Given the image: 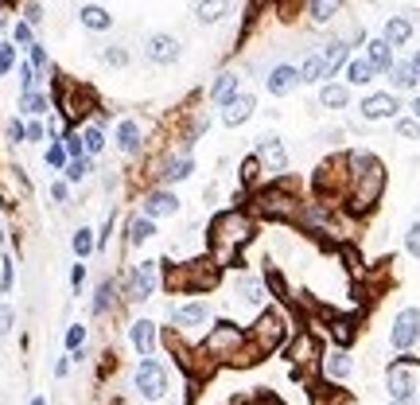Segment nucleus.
<instances>
[{
    "mask_svg": "<svg viewBox=\"0 0 420 405\" xmlns=\"http://www.w3.org/2000/svg\"><path fill=\"white\" fill-rule=\"evenodd\" d=\"M366 59L373 70H393V47L385 40H370L366 43Z\"/></svg>",
    "mask_w": 420,
    "mask_h": 405,
    "instance_id": "nucleus-20",
    "label": "nucleus"
},
{
    "mask_svg": "<svg viewBox=\"0 0 420 405\" xmlns=\"http://www.w3.org/2000/svg\"><path fill=\"white\" fill-rule=\"evenodd\" d=\"M4 133H8L12 144H16V140H28V129H24V121H8V129H4Z\"/></svg>",
    "mask_w": 420,
    "mask_h": 405,
    "instance_id": "nucleus-50",
    "label": "nucleus"
},
{
    "mask_svg": "<svg viewBox=\"0 0 420 405\" xmlns=\"http://www.w3.org/2000/svg\"><path fill=\"white\" fill-rule=\"evenodd\" d=\"M0 242H4V226H0Z\"/></svg>",
    "mask_w": 420,
    "mask_h": 405,
    "instance_id": "nucleus-62",
    "label": "nucleus"
},
{
    "mask_svg": "<svg viewBox=\"0 0 420 405\" xmlns=\"http://www.w3.org/2000/svg\"><path fill=\"white\" fill-rule=\"evenodd\" d=\"M12 67H16V51H12L8 43H4V47H0V74H8Z\"/></svg>",
    "mask_w": 420,
    "mask_h": 405,
    "instance_id": "nucleus-49",
    "label": "nucleus"
},
{
    "mask_svg": "<svg viewBox=\"0 0 420 405\" xmlns=\"http://www.w3.org/2000/svg\"><path fill=\"white\" fill-rule=\"evenodd\" d=\"M249 238H253V222H249V215H242V210H226V215H218L215 222H210V242H215L222 261H230Z\"/></svg>",
    "mask_w": 420,
    "mask_h": 405,
    "instance_id": "nucleus-2",
    "label": "nucleus"
},
{
    "mask_svg": "<svg viewBox=\"0 0 420 405\" xmlns=\"http://www.w3.org/2000/svg\"><path fill=\"white\" fill-rule=\"evenodd\" d=\"M351 164V176H354V195H351V207L354 210H370L381 195V183H385V172L381 164L370 156V152H351L346 156Z\"/></svg>",
    "mask_w": 420,
    "mask_h": 405,
    "instance_id": "nucleus-1",
    "label": "nucleus"
},
{
    "mask_svg": "<svg viewBox=\"0 0 420 405\" xmlns=\"http://www.w3.org/2000/svg\"><path fill=\"white\" fill-rule=\"evenodd\" d=\"M101 59H106L109 67H125V63H128V51L121 47V43H106V51H101Z\"/></svg>",
    "mask_w": 420,
    "mask_h": 405,
    "instance_id": "nucleus-39",
    "label": "nucleus"
},
{
    "mask_svg": "<svg viewBox=\"0 0 420 405\" xmlns=\"http://www.w3.org/2000/svg\"><path fill=\"white\" fill-rule=\"evenodd\" d=\"M420 390V363H409V358H397L389 366V394L393 402H412Z\"/></svg>",
    "mask_w": 420,
    "mask_h": 405,
    "instance_id": "nucleus-5",
    "label": "nucleus"
},
{
    "mask_svg": "<svg viewBox=\"0 0 420 405\" xmlns=\"http://www.w3.org/2000/svg\"><path fill=\"white\" fill-rule=\"evenodd\" d=\"M264 86H269V94L284 98V94H292V90L300 86V70H296V67H288V63H280V67H273V70H269Z\"/></svg>",
    "mask_w": 420,
    "mask_h": 405,
    "instance_id": "nucleus-11",
    "label": "nucleus"
},
{
    "mask_svg": "<svg viewBox=\"0 0 420 405\" xmlns=\"http://www.w3.org/2000/svg\"><path fill=\"white\" fill-rule=\"evenodd\" d=\"M237 86H242V78H237V74H218V78L210 82V101H218V106H230V101L237 98Z\"/></svg>",
    "mask_w": 420,
    "mask_h": 405,
    "instance_id": "nucleus-19",
    "label": "nucleus"
},
{
    "mask_svg": "<svg viewBox=\"0 0 420 405\" xmlns=\"http://www.w3.org/2000/svg\"><path fill=\"white\" fill-rule=\"evenodd\" d=\"M20 106H24V113H31V117L47 113V98H43V94H35V90H31V94H24V98H20Z\"/></svg>",
    "mask_w": 420,
    "mask_h": 405,
    "instance_id": "nucleus-38",
    "label": "nucleus"
},
{
    "mask_svg": "<svg viewBox=\"0 0 420 405\" xmlns=\"http://www.w3.org/2000/svg\"><path fill=\"white\" fill-rule=\"evenodd\" d=\"M257 160H261L273 176H280V172L288 168V152H284V144L276 137H261V140H257Z\"/></svg>",
    "mask_w": 420,
    "mask_h": 405,
    "instance_id": "nucleus-10",
    "label": "nucleus"
},
{
    "mask_svg": "<svg viewBox=\"0 0 420 405\" xmlns=\"http://www.w3.org/2000/svg\"><path fill=\"white\" fill-rule=\"evenodd\" d=\"M82 144H86V156H98V152L106 149V133H101L98 125H90L86 133H82Z\"/></svg>",
    "mask_w": 420,
    "mask_h": 405,
    "instance_id": "nucleus-36",
    "label": "nucleus"
},
{
    "mask_svg": "<svg viewBox=\"0 0 420 405\" xmlns=\"http://www.w3.org/2000/svg\"><path fill=\"white\" fill-rule=\"evenodd\" d=\"M393 405H412V402H393Z\"/></svg>",
    "mask_w": 420,
    "mask_h": 405,
    "instance_id": "nucleus-61",
    "label": "nucleus"
},
{
    "mask_svg": "<svg viewBox=\"0 0 420 405\" xmlns=\"http://www.w3.org/2000/svg\"><path fill=\"white\" fill-rule=\"evenodd\" d=\"M397 98L393 94H370L362 101V117L366 121H385V117H397Z\"/></svg>",
    "mask_w": 420,
    "mask_h": 405,
    "instance_id": "nucleus-14",
    "label": "nucleus"
},
{
    "mask_svg": "<svg viewBox=\"0 0 420 405\" xmlns=\"http://www.w3.org/2000/svg\"><path fill=\"white\" fill-rule=\"evenodd\" d=\"M405 249H409L412 257H420V222H412L409 234H405Z\"/></svg>",
    "mask_w": 420,
    "mask_h": 405,
    "instance_id": "nucleus-44",
    "label": "nucleus"
},
{
    "mask_svg": "<svg viewBox=\"0 0 420 405\" xmlns=\"http://www.w3.org/2000/svg\"><path fill=\"white\" fill-rule=\"evenodd\" d=\"M179 210V199L171 195V191H148L144 195V218H152V222H156V218H167V215H176Z\"/></svg>",
    "mask_w": 420,
    "mask_h": 405,
    "instance_id": "nucleus-12",
    "label": "nucleus"
},
{
    "mask_svg": "<svg viewBox=\"0 0 420 405\" xmlns=\"http://www.w3.org/2000/svg\"><path fill=\"white\" fill-rule=\"evenodd\" d=\"M412 70H417V78H420V51L412 55Z\"/></svg>",
    "mask_w": 420,
    "mask_h": 405,
    "instance_id": "nucleus-58",
    "label": "nucleus"
},
{
    "mask_svg": "<svg viewBox=\"0 0 420 405\" xmlns=\"http://www.w3.org/2000/svg\"><path fill=\"white\" fill-rule=\"evenodd\" d=\"M62 149H67V156H70V160H82V152H86V144H82V137H78V133H70V137H67V144H62Z\"/></svg>",
    "mask_w": 420,
    "mask_h": 405,
    "instance_id": "nucleus-45",
    "label": "nucleus"
},
{
    "mask_svg": "<svg viewBox=\"0 0 420 405\" xmlns=\"http://www.w3.org/2000/svg\"><path fill=\"white\" fill-rule=\"evenodd\" d=\"M20 86H24V94L35 90V67H31V63H24V67H20Z\"/></svg>",
    "mask_w": 420,
    "mask_h": 405,
    "instance_id": "nucleus-48",
    "label": "nucleus"
},
{
    "mask_svg": "<svg viewBox=\"0 0 420 405\" xmlns=\"http://www.w3.org/2000/svg\"><path fill=\"white\" fill-rule=\"evenodd\" d=\"M82 343H86V327H82V324H74V327L67 331V347L74 351V355H78V351H82Z\"/></svg>",
    "mask_w": 420,
    "mask_h": 405,
    "instance_id": "nucleus-42",
    "label": "nucleus"
},
{
    "mask_svg": "<svg viewBox=\"0 0 420 405\" xmlns=\"http://www.w3.org/2000/svg\"><path fill=\"white\" fill-rule=\"evenodd\" d=\"M378 70L370 67V59H354V63H346V78L354 82V86H366V82L373 78Z\"/></svg>",
    "mask_w": 420,
    "mask_h": 405,
    "instance_id": "nucleus-31",
    "label": "nucleus"
},
{
    "mask_svg": "<svg viewBox=\"0 0 420 405\" xmlns=\"http://www.w3.org/2000/svg\"><path fill=\"white\" fill-rule=\"evenodd\" d=\"M133 347H137L140 358H152V347H156V324L152 320H137L133 324Z\"/></svg>",
    "mask_w": 420,
    "mask_h": 405,
    "instance_id": "nucleus-16",
    "label": "nucleus"
},
{
    "mask_svg": "<svg viewBox=\"0 0 420 405\" xmlns=\"http://www.w3.org/2000/svg\"><path fill=\"white\" fill-rule=\"evenodd\" d=\"M346 101H351V94H346V86H323L319 90V106H327V109H342L346 106Z\"/></svg>",
    "mask_w": 420,
    "mask_h": 405,
    "instance_id": "nucleus-30",
    "label": "nucleus"
},
{
    "mask_svg": "<svg viewBox=\"0 0 420 405\" xmlns=\"http://www.w3.org/2000/svg\"><path fill=\"white\" fill-rule=\"evenodd\" d=\"M156 281H160V265H156V261H137L133 273H128V281H125V300H133V304L148 300L152 292H156Z\"/></svg>",
    "mask_w": 420,
    "mask_h": 405,
    "instance_id": "nucleus-6",
    "label": "nucleus"
},
{
    "mask_svg": "<svg viewBox=\"0 0 420 405\" xmlns=\"http://www.w3.org/2000/svg\"><path fill=\"white\" fill-rule=\"evenodd\" d=\"M389 339H393V347H397V351H409V347H417V339H420V308H405V312H397Z\"/></svg>",
    "mask_w": 420,
    "mask_h": 405,
    "instance_id": "nucleus-9",
    "label": "nucleus"
},
{
    "mask_svg": "<svg viewBox=\"0 0 420 405\" xmlns=\"http://www.w3.org/2000/svg\"><path fill=\"white\" fill-rule=\"evenodd\" d=\"M94 246H98V238H94V230H90V226L74 230V254H78V257H90V254H94Z\"/></svg>",
    "mask_w": 420,
    "mask_h": 405,
    "instance_id": "nucleus-33",
    "label": "nucleus"
},
{
    "mask_svg": "<svg viewBox=\"0 0 420 405\" xmlns=\"http://www.w3.org/2000/svg\"><path fill=\"white\" fill-rule=\"evenodd\" d=\"M12 35H16V43L31 47V24H16V31H12Z\"/></svg>",
    "mask_w": 420,
    "mask_h": 405,
    "instance_id": "nucleus-52",
    "label": "nucleus"
},
{
    "mask_svg": "<svg viewBox=\"0 0 420 405\" xmlns=\"http://www.w3.org/2000/svg\"><path fill=\"white\" fill-rule=\"evenodd\" d=\"M191 172H195V160H191V152H183V156L167 160L160 179H164V183H183V179H191Z\"/></svg>",
    "mask_w": 420,
    "mask_h": 405,
    "instance_id": "nucleus-18",
    "label": "nucleus"
},
{
    "mask_svg": "<svg viewBox=\"0 0 420 405\" xmlns=\"http://www.w3.org/2000/svg\"><path fill=\"white\" fill-rule=\"evenodd\" d=\"M412 113H417V121H420V98H417V101H412Z\"/></svg>",
    "mask_w": 420,
    "mask_h": 405,
    "instance_id": "nucleus-59",
    "label": "nucleus"
},
{
    "mask_svg": "<svg viewBox=\"0 0 420 405\" xmlns=\"http://www.w3.org/2000/svg\"><path fill=\"white\" fill-rule=\"evenodd\" d=\"M226 12H230V0H199L195 16H199V24H218Z\"/></svg>",
    "mask_w": 420,
    "mask_h": 405,
    "instance_id": "nucleus-25",
    "label": "nucleus"
},
{
    "mask_svg": "<svg viewBox=\"0 0 420 405\" xmlns=\"http://www.w3.org/2000/svg\"><path fill=\"white\" fill-rule=\"evenodd\" d=\"M28 140H43V125H35V121H31V125H28Z\"/></svg>",
    "mask_w": 420,
    "mask_h": 405,
    "instance_id": "nucleus-56",
    "label": "nucleus"
},
{
    "mask_svg": "<svg viewBox=\"0 0 420 405\" xmlns=\"http://www.w3.org/2000/svg\"><path fill=\"white\" fill-rule=\"evenodd\" d=\"M249 343V336H245L237 324H230V320H222V324L210 327V336H206L203 351L210 358H230V363L242 366V347Z\"/></svg>",
    "mask_w": 420,
    "mask_h": 405,
    "instance_id": "nucleus-3",
    "label": "nucleus"
},
{
    "mask_svg": "<svg viewBox=\"0 0 420 405\" xmlns=\"http://www.w3.org/2000/svg\"><path fill=\"white\" fill-rule=\"evenodd\" d=\"M31 67H47V51L40 43H31Z\"/></svg>",
    "mask_w": 420,
    "mask_h": 405,
    "instance_id": "nucleus-53",
    "label": "nucleus"
},
{
    "mask_svg": "<svg viewBox=\"0 0 420 405\" xmlns=\"http://www.w3.org/2000/svg\"><path fill=\"white\" fill-rule=\"evenodd\" d=\"M409 35H412V24H409V20L393 16V20L385 24V43H389V47H401V43H409Z\"/></svg>",
    "mask_w": 420,
    "mask_h": 405,
    "instance_id": "nucleus-28",
    "label": "nucleus"
},
{
    "mask_svg": "<svg viewBox=\"0 0 420 405\" xmlns=\"http://www.w3.org/2000/svg\"><path fill=\"white\" fill-rule=\"evenodd\" d=\"M323 78H331L327 74V63H323V55H308L300 67V82H323Z\"/></svg>",
    "mask_w": 420,
    "mask_h": 405,
    "instance_id": "nucleus-27",
    "label": "nucleus"
},
{
    "mask_svg": "<svg viewBox=\"0 0 420 405\" xmlns=\"http://www.w3.org/2000/svg\"><path fill=\"white\" fill-rule=\"evenodd\" d=\"M117 149L121 152H140V125L137 121H121L117 125Z\"/></svg>",
    "mask_w": 420,
    "mask_h": 405,
    "instance_id": "nucleus-24",
    "label": "nucleus"
},
{
    "mask_svg": "<svg viewBox=\"0 0 420 405\" xmlns=\"http://www.w3.org/2000/svg\"><path fill=\"white\" fill-rule=\"evenodd\" d=\"M284 339H288V324H284V316L276 308L261 312V320L249 331V347H253L257 355H273L276 347H284Z\"/></svg>",
    "mask_w": 420,
    "mask_h": 405,
    "instance_id": "nucleus-4",
    "label": "nucleus"
},
{
    "mask_svg": "<svg viewBox=\"0 0 420 405\" xmlns=\"http://www.w3.org/2000/svg\"><path fill=\"white\" fill-rule=\"evenodd\" d=\"M323 63H327V74H335V70L346 63V43H327V51H323Z\"/></svg>",
    "mask_w": 420,
    "mask_h": 405,
    "instance_id": "nucleus-34",
    "label": "nucleus"
},
{
    "mask_svg": "<svg viewBox=\"0 0 420 405\" xmlns=\"http://www.w3.org/2000/svg\"><path fill=\"white\" fill-rule=\"evenodd\" d=\"M12 277H16L12 257H4V261H0V292H8V288H12Z\"/></svg>",
    "mask_w": 420,
    "mask_h": 405,
    "instance_id": "nucleus-46",
    "label": "nucleus"
},
{
    "mask_svg": "<svg viewBox=\"0 0 420 405\" xmlns=\"http://www.w3.org/2000/svg\"><path fill=\"white\" fill-rule=\"evenodd\" d=\"M67 370H70V358H59V363H55V374L62 378V374H67Z\"/></svg>",
    "mask_w": 420,
    "mask_h": 405,
    "instance_id": "nucleus-57",
    "label": "nucleus"
},
{
    "mask_svg": "<svg viewBox=\"0 0 420 405\" xmlns=\"http://www.w3.org/2000/svg\"><path fill=\"white\" fill-rule=\"evenodd\" d=\"M82 277H86V265H74V269H70V285H74V288H82Z\"/></svg>",
    "mask_w": 420,
    "mask_h": 405,
    "instance_id": "nucleus-54",
    "label": "nucleus"
},
{
    "mask_svg": "<svg viewBox=\"0 0 420 405\" xmlns=\"http://www.w3.org/2000/svg\"><path fill=\"white\" fill-rule=\"evenodd\" d=\"M43 160H47V164H51L55 172H59V168H67V149H62V144H51V149H47V156H43Z\"/></svg>",
    "mask_w": 420,
    "mask_h": 405,
    "instance_id": "nucleus-43",
    "label": "nucleus"
},
{
    "mask_svg": "<svg viewBox=\"0 0 420 405\" xmlns=\"http://www.w3.org/2000/svg\"><path fill=\"white\" fill-rule=\"evenodd\" d=\"M339 4L342 0H312V16H315V24H327L339 12Z\"/></svg>",
    "mask_w": 420,
    "mask_h": 405,
    "instance_id": "nucleus-37",
    "label": "nucleus"
},
{
    "mask_svg": "<svg viewBox=\"0 0 420 405\" xmlns=\"http://www.w3.org/2000/svg\"><path fill=\"white\" fill-rule=\"evenodd\" d=\"M351 370H354V363H351V355H346V351H331V355L323 358V374L331 378V382H346V378H351Z\"/></svg>",
    "mask_w": 420,
    "mask_h": 405,
    "instance_id": "nucleus-17",
    "label": "nucleus"
},
{
    "mask_svg": "<svg viewBox=\"0 0 420 405\" xmlns=\"http://www.w3.org/2000/svg\"><path fill=\"white\" fill-rule=\"evenodd\" d=\"M12 327H16V312H12V304H0V336H8Z\"/></svg>",
    "mask_w": 420,
    "mask_h": 405,
    "instance_id": "nucleus-47",
    "label": "nucleus"
},
{
    "mask_svg": "<svg viewBox=\"0 0 420 405\" xmlns=\"http://www.w3.org/2000/svg\"><path fill=\"white\" fill-rule=\"evenodd\" d=\"M253 109H257V98H253V94H237L230 106H222V125H230V129L245 125V121L253 117Z\"/></svg>",
    "mask_w": 420,
    "mask_h": 405,
    "instance_id": "nucleus-13",
    "label": "nucleus"
},
{
    "mask_svg": "<svg viewBox=\"0 0 420 405\" xmlns=\"http://www.w3.org/2000/svg\"><path fill=\"white\" fill-rule=\"evenodd\" d=\"M90 172H94V156H82V160H70V164H67V179H70V183H82Z\"/></svg>",
    "mask_w": 420,
    "mask_h": 405,
    "instance_id": "nucleus-35",
    "label": "nucleus"
},
{
    "mask_svg": "<svg viewBox=\"0 0 420 405\" xmlns=\"http://www.w3.org/2000/svg\"><path fill=\"white\" fill-rule=\"evenodd\" d=\"M315 351H319L315 336H312V331H303V336H296V343L288 347V358H292V363H312Z\"/></svg>",
    "mask_w": 420,
    "mask_h": 405,
    "instance_id": "nucleus-21",
    "label": "nucleus"
},
{
    "mask_svg": "<svg viewBox=\"0 0 420 405\" xmlns=\"http://www.w3.org/2000/svg\"><path fill=\"white\" fill-rule=\"evenodd\" d=\"M31 405H47V402H43V397H35V402H31Z\"/></svg>",
    "mask_w": 420,
    "mask_h": 405,
    "instance_id": "nucleus-60",
    "label": "nucleus"
},
{
    "mask_svg": "<svg viewBox=\"0 0 420 405\" xmlns=\"http://www.w3.org/2000/svg\"><path fill=\"white\" fill-rule=\"evenodd\" d=\"M137 390H140V397H148V402H160V397L167 394V370H164V363H156V358H140V366H137Z\"/></svg>",
    "mask_w": 420,
    "mask_h": 405,
    "instance_id": "nucleus-7",
    "label": "nucleus"
},
{
    "mask_svg": "<svg viewBox=\"0 0 420 405\" xmlns=\"http://www.w3.org/2000/svg\"><path fill=\"white\" fill-rule=\"evenodd\" d=\"M397 133L405 140H420V121H412V117H401L397 121Z\"/></svg>",
    "mask_w": 420,
    "mask_h": 405,
    "instance_id": "nucleus-41",
    "label": "nucleus"
},
{
    "mask_svg": "<svg viewBox=\"0 0 420 405\" xmlns=\"http://www.w3.org/2000/svg\"><path fill=\"white\" fill-rule=\"evenodd\" d=\"M237 300H242V304H249V308L264 304V288H261V281H253V277H237Z\"/></svg>",
    "mask_w": 420,
    "mask_h": 405,
    "instance_id": "nucleus-23",
    "label": "nucleus"
},
{
    "mask_svg": "<svg viewBox=\"0 0 420 405\" xmlns=\"http://www.w3.org/2000/svg\"><path fill=\"white\" fill-rule=\"evenodd\" d=\"M144 55H148V63H156V67H171V63H179L183 47H179L176 35H167V31H152V35L144 40Z\"/></svg>",
    "mask_w": 420,
    "mask_h": 405,
    "instance_id": "nucleus-8",
    "label": "nucleus"
},
{
    "mask_svg": "<svg viewBox=\"0 0 420 405\" xmlns=\"http://www.w3.org/2000/svg\"><path fill=\"white\" fill-rule=\"evenodd\" d=\"M113 292H117V281H113V277L101 281V285H98V297H94V316H101V312L113 304Z\"/></svg>",
    "mask_w": 420,
    "mask_h": 405,
    "instance_id": "nucleus-32",
    "label": "nucleus"
},
{
    "mask_svg": "<svg viewBox=\"0 0 420 405\" xmlns=\"http://www.w3.org/2000/svg\"><path fill=\"white\" fill-rule=\"evenodd\" d=\"M82 24H86L90 31H109L113 28V16H109L101 4H86V8H82Z\"/></svg>",
    "mask_w": 420,
    "mask_h": 405,
    "instance_id": "nucleus-22",
    "label": "nucleus"
},
{
    "mask_svg": "<svg viewBox=\"0 0 420 405\" xmlns=\"http://www.w3.org/2000/svg\"><path fill=\"white\" fill-rule=\"evenodd\" d=\"M43 20V8L40 4H28V24H40Z\"/></svg>",
    "mask_w": 420,
    "mask_h": 405,
    "instance_id": "nucleus-55",
    "label": "nucleus"
},
{
    "mask_svg": "<svg viewBox=\"0 0 420 405\" xmlns=\"http://www.w3.org/2000/svg\"><path fill=\"white\" fill-rule=\"evenodd\" d=\"M171 316H176V327H179V331H195V327H203L206 320H210V308H206L203 300H195V304L176 308Z\"/></svg>",
    "mask_w": 420,
    "mask_h": 405,
    "instance_id": "nucleus-15",
    "label": "nucleus"
},
{
    "mask_svg": "<svg viewBox=\"0 0 420 405\" xmlns=\"http://www.w3.org/2000/svg\"><path fill=\"white\" fill-rule=\"evenodd\" d=\"M389 78H393V86H397V90H412V86L420 82L417 70H412V63H393Z\"/></svg>",
    "mask_w": 420,
    "mask_h": 405,
    "instance_id": "nucleus-29",
    "label": "nucleus"
},
{
    "mask_svg": "<svg viewBox=\"0 0 420 405\" xmlns=\"http://www.w3.org/2000/svg\"><path fill=\"white\" fill-rule=\"evenodd\" d=\"M152 234H156V222H152V218L137 215L133 222H128V246H144Z\"/></svg>",
    "mask_w": 420,
    "mask_h": 405,
    "instance_id": "nucleus-26",
    "label": "nucleus"
},
{
    "mask_svg": "<svg viewBox=\"0 0 420 405\" xmlns=\"http://www.w3.org/2000/svg\"><path fill=\"white\" fill-rule=\"evenodd\" d=\"M51 199H55V203H67V199H70V188L62 183V179H55V183H51Z\"/></svg>",
    "mask_w": 420,
    "mask_h": 405,
    "instance_id": "nucleus-51",
    "label": "nucleus"
},
{
    "mask_svg": "<svg viewBox=\"0 0 420 405\" xmlns=\"http://www.w3.org/2000/svg\"><path fill=\"white\" fill-rule=\"evenodd\" d=\"M331 336L339 339V343H351V339H354V324H351V320H335V324H331Z\"/></svg>",
    "mask_w": 420,
    "mask_h": 405,
    "instance_id": "nucleus-40",
    "label": "nucleus"
}]
</instances>
